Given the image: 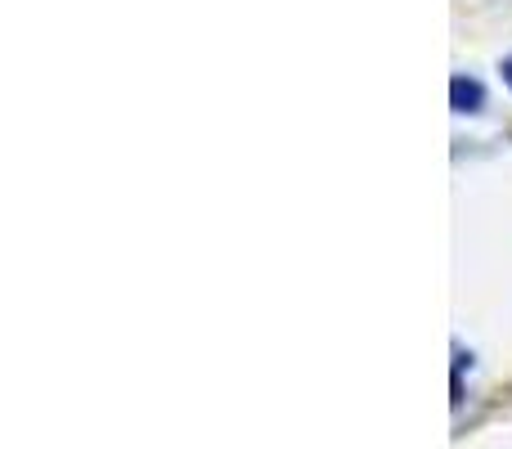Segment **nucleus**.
<instances>
[{"instance_id":"obj_1","label":"nucleus","mask_w":512,"mask_h":449,"mask_svg":"<svg viewBox=\"0 0 512 449\" xmlns=\"http://www.w3.org/2000/svg\"><path fill=\"white\" fill-rule=\"evenodd\" d=\"M450 99H454V113H477V108L486 104V90H481V81H472V77H454Z\"/></svg>"},{"instance_id":"obj_2","label":"nucleus","mask_w":512,"mask_h":449,"mask_svg":"<svg viewBox=\"0 0 512 449\" xmlns=\"http://www.w3.org/2000/svg\"><path fill=\"white\" fill-rule=\"evenodd\" d=\"M504 81H508V86H512V54H508V59H504Z\"/></svg>"}]
</instances>
